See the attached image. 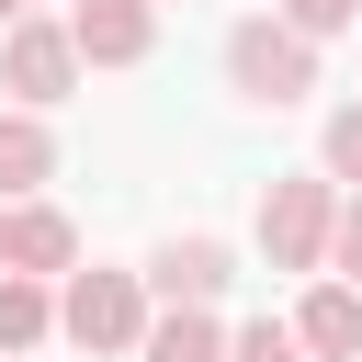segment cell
Here are the masks:
<instances>
[{
	"instance_id": "obj_1",
	"label": "cell",
	"mask_w": 362,
	"mask_h": 362,
	"mask_svg": "<svg viewBox=\"0 0 362 362\" xmlns=\"http://www.w3.org/2000/svg\"><path fill=\"white\" fill-rule=\"evenodd\" d=\"M226 90L283 113V102H305V90H317V45H305L294 23H272V11H249V23L226 34Z\"/></svg>"
},
{
	"instance_id": "obj_2",
	"label": "cell",
	"mask_w": 362,
	"mask_h": 362,
	"mask_svg": "<svg viewBox=\"0 0 362 362\" xmlns=\"http://www.w3.org/2000/svg\"><path fill=\"white\" fill-rule=\"evenodd\" d=\"M57 328H68L90 362H124V351L147 339V272H68Z\"/></svg>"
},
{
	"instance_id": "obj_3",
	"label": "cell",
	"mask_w": 362,
	"mask_h": 362,
	"mask_svg": "<svg viewBox=\"0 0 362 362\" xmlns=\"http://www.w3.org/2000/svg\"><path fill=\"white\" fill-rule=\"evenodd\" d=\"M0 90H11L23 113L68 102V90H79V45H68V23H45V11L0 23Z\"/></svg>"
},
{
	"instance_id": "obj_4",
	"label": "cell",
	"mask_w": 362,
	"mask_h": 362,
	"mask_svg": "<svg viewBox=\"0 0 362 362\" xmlns=\"http://www.w3.org/2000/svg\"><path fill=\"white\" fill-rule=\"evenodd\" d=\"M328 226H339L328 181H272L260 192V260L272 272H328Z\"/></svg>"
},
{
	"instance_id": "obj_5",
	"label": "cell",
	"mask_w": 362,
	"mask_h": 362,
	"mask_svg": "<svg viewBox=\"0 0 362 362\" xmlns=\"http://www.w3.org/2000/svg\"><path fill=\"white\" fill-rule=\"evenodd\" d=\"M68 45L79 68H136L158 45V0H68Z\"/></svg>"
},
{
	"instance_id": "obj_6",
	"label": "cell",
	"mask_w": 362,
	"mask_h": 362,
	"mask_svg": "<svg viewBox=\"0 0 362 362\" xmlns=\"http://www.w3.org/2000/svg\"><path fill=\"white\" fill-rule=\"evenodd\" d=\"M226 283H238V249L226 238H170L147 260V294H170V305H215Z\"/></svg>"
},
{
	"instance_id": "obj_7",
	"label": "cell",
	"mask_w": 362,
	"mask_h": 362,
	"mask_svg": "<svg viewBox=\"0 0 362 362\" xmlns=\"http://www.w3.org/2000/svg\"><path fill=\"white\" fill-rule=\"evenodd\" d=\"M68 260H79V226H68L57 204H11V215H0V272H34V283H45V272H68Z\"/></svg>"
},
{
	"instance_id": "obj_8",
	"label": "cell",
	"mask_w": 362,
	"mask_h": 362,
	"mask_svg": "<svg viewBox=\"0 0 362 362\" xmlns=\"http://www.w3.org/2000/svg\"><path fill=\"white\" fill-rule=\"evenodd\" d=\"M294 339H305L317 362H362V283H339V272H328V283L294 305Z\"/></svg>"
},
{
	"instance_id": "obj_9",
	"label": "cell",
	"mask_w": 362,
	"mask_h": 362,
	"mask_svg": "<svg viewBox=\"0 0 362 362\" xmlns=\"http://www.w3.org/2000/svg\"><path fill=\"white\" fill-rule=\"evenodd\" d=\"M57 181V136H45V113H0V204H34Z\"/></svg>"
},
{
	"instance_id": "obj_10",
	"label": "cell",
	"mask_w": 362,
	"mask_h": 362,
	"mask_svg": "<svg viewBox=\"0 0 362 362\" xmlns=\"http://www.w3.org/2000/svg\"><path fill=\"white\" fill-rule=\"evenodd\" d=\"M136 362H226V328H215V305H170V317H147Z\"/></svg>"
},
{
	"instance_id": "obj_11",
	"label": "cell",
	"mask_w": 362,
	"mask_h": 362,
	"mask_svg": "<svg viewBox=\"0 0 362 362\" xmlns=\"http://www.w3.org/2000/svg\"><path fill=\"white\" fill-rule=\"evenodd\" d=\"M45 328H57V294L34 272H0V351L23 362V351H45Z\"/></svg>"
},
{
	"instance_id": "obj_12",
	"label": "cell",
	"mask_w": 362,
	"mask_h": 362,
	"mask_svg": "<svg viewBox=\"0 0 362 362\" xmlns=\"http://www.w3.org/2000/svg\"><path fill=\"white\" fill-rule=\"evenodd\" d=\"M328 181H351V192H362V102H339V113H328Z\"/></svg>"
},
{
	"instance_id": "obj_13",
	"label": "cell",
	"mask_w": 362,
	"mask_h": 362,
	"mask_svg": "<svg viewBox=\"0 0 362 362\" xmlns=\"http://www.w3.org/2000/svg\"><path fill=\"white\" fill-rule=\"evenodd\" d=\"M226 362H305V339L260 317V328H238V339H226Z\"/></svg>"
},
{
	"instance_id": "obj_14",
	"label": "cell",
	"mask_w": 362,
	"mask_h": 362,
	"mask_svg": "<svg viewBox=\"0 0 362 362\" xmlns=\"http://www.w3.org/2000/svg\"><path fill=\"white\" fill-rule=\"evenodd\" d=\"M351 11H362V0H283V23H294V34H305V45H328V34H339V23H351Z\"/></svg>"
},
{
	"instance_id": "obj_15",
	"label": "cell",
	"mask_w": 362,
	"mask_h": 362,
	"mask_svg": "<svg viewBox=\"0 0 362 362\" xmlns=\"http://www.w3.org/2000/svg\"><path fill=\"white\" fill-rule=\"evenodd\" d=\"M328 272H339V283H362V192H351V204H339V226H328Z\"/></svg>"
},
{
	"instance_id": "obj_16",
	"label": "cell",
	"mask_w": 362,
	"mask_h": 362,
	"mask_svg": "<svg viewBox=\"0 0 362 362\" xmlns=\"http://www.w3.org/2000/svg\"><path fill=\"white\" fill-rule=\"evenodd\" d=\"M23 11H34V0H0V23H23Z\"/></svg>"
}]
</instances>
